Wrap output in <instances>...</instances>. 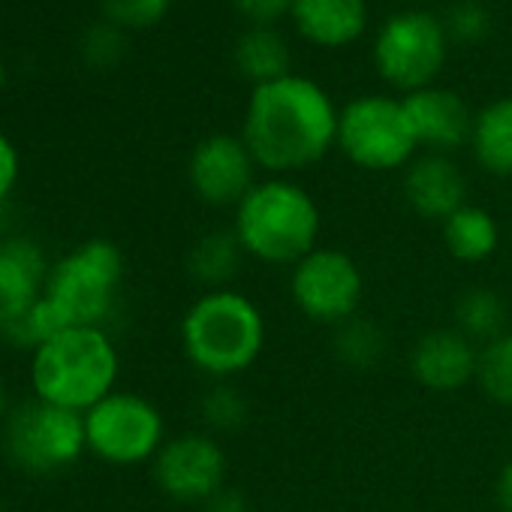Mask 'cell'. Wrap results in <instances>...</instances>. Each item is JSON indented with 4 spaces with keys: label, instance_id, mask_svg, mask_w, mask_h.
Listing matches in <instances>:
<instances>
[{
    "label": "cell",
    "instance_id": "6da1fadb",
    "mask_svg": "<svg viewBox=\"0 0 512 512\" xmlns=\"http://www.w3.org/2000/svg\"><path fill=\"white\" fill-rule=\"evenodd\" d=\"M332 97L308 76H284L256 85L247 100L241 139L260 169L287 175L320 163L338 145Z\"/></svg>",
    "mask_w": 512,
    "mask_h": 512
},
{
    "label": "cell",
    "instance_id": "7a4b0ae2",
    "mask_svg": "<svg viewBox=\"0 0 512 512\" xmlns=\"http://www.w3.org/2000/svg\"><path fill=\"white\" fill-rule=\"evenodd\" d=\"M320 226L323 217L317 199L284 175L256 181L235 205L232 217V232L244 256L290 269L320 247Z\"/></svg>",
    "mask_w": 512,
    "mask_h": 512
},
{
    "label": "cell",
    "instance_id": "3957f363",
    "mask_svg": "<svg viewBox=\"0 0 512 512\" xmlns=\"http://www.w3.org/2000/svg\"><path fill=\"white\" fill-rule=\"evenodd\" d=\"M266 335L269 329L260 305L226 287L202 293L181 320L187 362L220 383L256 365L266 350Z\"/></svg>",
    "mask_w": 512,
    "mask_h": 512
},
{
    "label": "cell",
    "instance_id": "277c9868",
    "mask_svg": "<svg viewBox=\"0 0 512 512\" xmlns=\"http://www.w3.org/2000/svg\"><path fill=\"white\" fill-rule=\"evenodd\" d=\"M118 380V350L100 326H73L43 341L31 362V383L40 401L91 410L112 395Z\"/></svg>",
    "mask_w": 512,
    "mask_h": 512
},
{
    "label": "cell",
    "instance_id": "5b68a950",
    "mask_svg": "<svg viewBox=\"0 0 512 512\" xmlns=\"http://www.w3.org/2000/svg\"><path fill=\"white\" fill-rule=\"evenodd\" d=\"M338 148L365 172L407 169L419 151L404 103L383 94L356 97L341 109Z\"/></svg>",
    "mask_w": 512,
    "mask_h": 512
},
{
    "label": "cell",
    "instance_id": "8992f818",
    "mask_svg": "<svg viewBox=\"0 0 512 512\" xmlns=\"http://www.w3.org/2000/svg\"><path fill=\"white\" fill-rule=\"evenodd\" d=\"M124 278V256L118 244L91 238L52 269L46 299L67 317L70 326H100L112 311Z\"/></svg>",
    "mask_w": 512,
    "mask_h": 512
},
{
    "label": "cell",
    "instance_id": "52a82bcc",
    "mask_svg": "<svg viewBox=\"0 0 512 512\" xmlns=\"http://www.w3.org/2000/svg\"><path fill=\"white\" fill-rule=\"evenodd\" d=\"M446 25L425 10L392 16L374 40V67L380 79L404 94L431 88L446 64Z\"/></svg>",
    "mask_w": 512,
    "mask_h": 512
},
{
    "label": "cell",
    "instance_id": "ba28073f",
    "mask_svg": "<svg viewBox=\"0 0 512 512\" xmlns=\"http://www.w3.org/2000/svg\"><path fill=\"white\" fill-rule=\"evenodd\" d=\"M290 296L317 326H344L359 317L365 302V275L350 253L314 247L290 269Z\"/></svg>",
    "mask_w": 512,
    "mask_h": 512
},
{
    "label": "cell",
    "instance_id": "9c48e42d",
    "mask_svg": "<svg viewBox=\"0 0 512 512\" xmlns=\"http://www.w3.org/2000/svg\"><path fill=\"white\" fill-rule=\"evenodd\" d=\"M163 416L160 410L133 392H112L85 410V437L88 449L118 467L154 461L163 437Z\"/></svg>",
    "mask_w": 512,
    "mask_h": 512
},
{
    "label": "cell",
    "instance_id": "30bf717a",
    "mask_svg": "<svg viewBox=\"0 0 512 512\" xmlns=\"http://www.w3.org/2000/svg\"><path fill=\"white\" fill-rule=\"evenodd\" d=\"M88 449L85 413L49 401L22 404L7 422L10 458L34 473H49L73 464Z\"/></svg>",
    "mask_w": 512,
    "mask_h": 512
},
{
    "label": "cell",
    "instance_id": "8fae6325",
    "mask_svg": "<svg viewBox=\"0 0 512 512\" xmlns=\"http://www.w3.org/2000/svg\"><path fill=\"white\" fill-rule=\"evenodd\" d=\"M154 479L181 503H208L226 488V452L211 434H178L154 455Z\"/></svg>",
    "mask_w": 512,
    "mask_h": 512
},
{
    "label": "cell",
    "instance_id": "7c38bea8",
    "mask_svg": "<svg viewBox=\"0 0 512 512\" xmlns=\"http://www.w3.org/2000/svg\"><path fill=\"white\" fill-rule=\"evenodd\" d=\"M256 160L241 136L214 133L202 139L187 166L193 193L214 208H235L256 184Z\"/></svg>",
    "mask_w": 512,
    "mask_h": 512
},
{
    "label": "cell",
    "instance_id": "4fadbf2b",
    "mask_svg": "<svg viewBox=\"0 0 512 512\" xmlns=\"http://www.w3.org/2000/svg\"><path fill=\"white\" fill-rule=\"evenodd\" d=\"M479 350L458 329L425 332L410 350L413 380L437 395H452L467 383H476Z\"/></svg>",
    "mask_w": 512,
    "mask_h": 512
},
{
    "label": "cell",
    "instance_id": "5bb4252c",
    "mask_svg": "<svg viewBox=\"0 0 512 512\" xmlns=\"http://www.w3.org/2000/svg\"><path fill=\"white\" fill-rule=\"evenodd\" d=\"M401 103L410 118L416 145L428 148V154H449L464 142H470L473 115L455 91L431 85L407 94Z\"/></svg>",
    "mask_w": 512,
    "mask_h": 512
},
{
    "label": "cell",
    "instance_id": "9a60e30c",
    "mask_svg": "<svg viewBox=\"0 0 512 512\" xmlns=\"http://www.w3.org/2000/svg\"><path fill=\"white\" fill-rule=\"evenodd\" d=\"M404 199L419 217L443 223L467 205V181L446 154H425L404 169Z\"/></svg>",
    "mask_w": 512,
    "mask_h": 512
},
{
    "label": "cell",
    "instance_id": "2e32d148",
    "mask_svg": "<svg viewBox=\"0 0 512 512\" xmlns=\"http://www.w3.org/2000/svg\"><path fill=\"white\" fill-rule=\"evenodd\" d=\"M46 278V263L37 244L7 241L0 244V329L28 317L40 302V284Z\"/></svg>",
    "mask_w": 512,
    "mask_h": 512
},
{
    "label": "cell",
    "instance_id": "e0dca14e",
    "mask_svg": "<svg viewBox=\"0 0 512 512\" xmlns=\"http://www.w3.org/2000/svg\"><path fill=\"white\" fill-rule=\"evenodd\" d=\"M293 25L296 31L323 49L353 46L368 25L365 0H293Z\"/></svg>",
    "mask_w": 512,
    "mask_h": 512
},
{
    "label": "cell",
    "instance_id": "ac0fdd59",
    "mask_svg": "<svg viewBox=\"0 0 512 512\" xmlns=\"http://www.w3.org/2000/svg\"><path fill=\"white\" fill-rule=\"evenodd\" d=\"M470 148L488 175L512 178V97L488 103L473 118Z\"/></svg>",
    "mask_w": 512,
    "mask_h": 512
},
{
    "label": "cell",
    "instance_id": "d6986e66",
    "mask_svg": "<svg viewBox=\"0 0 512 512\" xmlns=\"http://www.w3.org/2000/svg\"><path fill=\"white\" fill-rule=\"evenodd\" d=\"M443 244L458 263H485L500 244V229L491 211L479 205H464L440 223Z\"/></svg>",
    "mask_w": 512,
    "mask_h": 512
},
{
    "label": "cell",
    "instance_id": "ffe728a7",
    "mask_svg": "<svg viewBox=\"0 0 512 512\" xmlns=\"http://www.w3.org/2000/svg\"><path fill=\"white\" fill-rule=\"evenodd\" d=\"M235 70L256 85H266L275 79L290 76V46L275 28H250L247 34L238 37L235 52H232Z\"/></svg>",
    "mask_w": 512,
    "mask_h": 512
},
{
    "label": "cell",
    "instance_id": "44dd1931",
    "mask_svg": "<svg viewBox=\"0 0 512 512\" xmlns=\"http://www.w3.org/2000/svg\"><path fill=\"white\" fill-rule=\"evenodd\" d=\"M455 329L470 338L473 344H488L494 338H500L506 329V302L485 287H473L467 290L458 302H455Z\"/></svg>",
    "mask_w": 512,
    "mask_h": 512
},
{
    "label": "cell",
    "instance_id": "7402d4cb",
    "mask_svg": "<svg viewBox=\"0 0 512 512\" xmlns=\"http://www.w3.org/2000/svg\"><path fill=\"white\" fill-rule=\"evenodd\" d=\"M241 256H244V250H241L232 229L229 232H208L190 250V275L196 281L208 284L211 290H223V284L229 278H235Z\"/></svg>",
    "mask_w": 512,
    "mask_h": 512
},
{
    "label": "cell",
    "instance_id": "603a6c76",
    "mask_svg": "<svg viewBox=\"0 0 512 512\" xmlns=\"http://www.w3.org/2000/svg\"><path fill=\"white\" fill-rule=\"evenodd\" d=\"M386 332L362 314L335 329V356L350 368H374L386 356Z\"/></svg>",
    "mask_w": 512,
    "mask_h": 512
},
{
    "label": "cell",
    "instance_id": "cb8c5ba5",
    "mask_svg": "<svg viewBox=\"0 0 512 512\" xmlns=\"http://www.w3.org/2000/svg\"><path fill=\"white\" fill-rule=\"evenodd\" d=\"M476 386L503 407H512V329L479 347Z\"/></svg>",
    "mask_w": 512,
    "mask_h": 512
},
{
    "label": "cell",
    "instance_id": "d4e9b609",
    "mask_svg": "<svg viewBox=\"0 0 512 512\" xmlns=\"http://www.w3.org/2000/svg\"><path fill=\"white\" fill-rule=\"evenodd\" d=\"M202 416L211 431H235L247 422V398L223 380L202 398Z\"/></svg>",
    "mask_w": 512,
    "mask_h": 512
},
{
    "label": "cell",
    "instance_id": "484cf974",
    "mask_svg": "<svg viewBox=\"0 0 512 512\" xmlns=\"http://www.w3.org/2000/svg\"><path fill=\"white\" fill-rule=\"evenodd\" d=\"M488 10L476 0H461L449 10V19H446V34L461 40V43H479L485 34H488Z\"/></svg>",
    "mask_w": 512,
    "mask_h": 512
},
{
    "label": "cell",
    "instance_id": "4316f807",
    "mask_svg": "<svg viewBox=\"0 0 512 512\" xmlns=\"http://www.w3.org/2000/svg\"><path fill=\"white\" fill-rule=\"evenodd\" d=\"M106 13L130 28H148L160 22L169 10V0H103Z\"/></svg>",
    "mask_w": 512,
    "mask_h": 512
},
{
    "label": "cell",
    "instance_id": "83f0119b",
    "mask_svg": "<svg viewBox=\"0 0 512 512\" xmlns=\"http://www.w3.org/2000/svg\"><path fill=\"white\" fill-rule=\"evenodd\" d=\"M232 4L253 28H272L293 10V0H232Z\"/></svg>",
    "mask_w": 512,
    "mask_h": 512
},
{
    "label": "cell",
    "instance_id": "f1b7e54d",
    "mask_svg": "<svg viewBox=\"0 0 512 512\" xmlns=\"http://www.w3.org/2000/svg\"><path fill=\"white\" fill-rule=\"evenodd\" d=\"M16 175H19V154L10 145V139L0 136V199H4L13 190Z\"/></svg>",
    "mask_w": 512,
    "mask_h": 512
},
{
    "label": "cell",
    "instance_id": "f546056e",
    "mask_svg": "<svg viewBox=\"0 0 512 512\" xmlns=\"http://www.w3.org/2000/svg\"><path fill=\"white\" fill-rule=\"evenodd\" d=\"M205 512H253V509H250V503H247L238 491L223 488V491H217V494L205 503Z\"/></svg>",
    "mask_w": 512,
    "mask_h": 512
},
{
    "label": "cell",
    "instance_id": "4dcf8cb0",
    "mask_svg": "<svg viewBox=\"0 0 512 512\" xmlns=\"http://www.w3.org/2000/svg\"><path fill=\"white\" fill-rule=\"evenodd\" d=\"M494 497L503 512H512V458L500 467L497 482H494Z\"/></svg>",
    "mask_w": 512,
    "mask_h": 512
},
{
    "label": "cell",
    "instance_id": "1f68e13d",
    "mask_svg": "<svg viewBox=\"0 0 512 512\" xmlns=\"http://www.w3.org/2000/svg\"><path fill=\"white\" fill-rule=\"evenodd\" d=\"M4 404H7V395H4V383H0V413H4Z\"/></svg>",
    "mask_w": 512,
    "mask_h": 512
}]
</instances>
